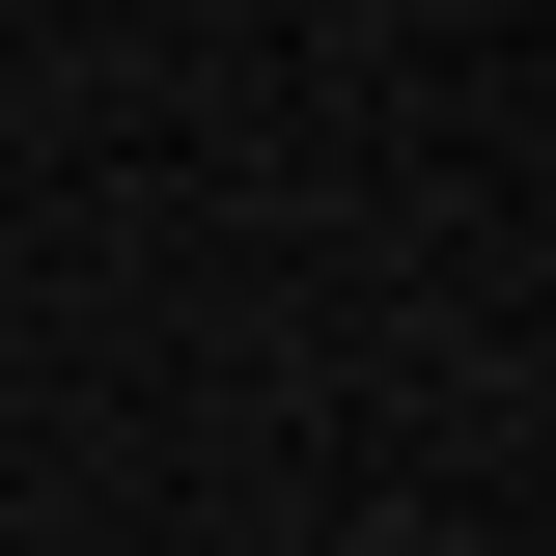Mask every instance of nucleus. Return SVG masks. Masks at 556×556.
<instances>
[]
</instances>
